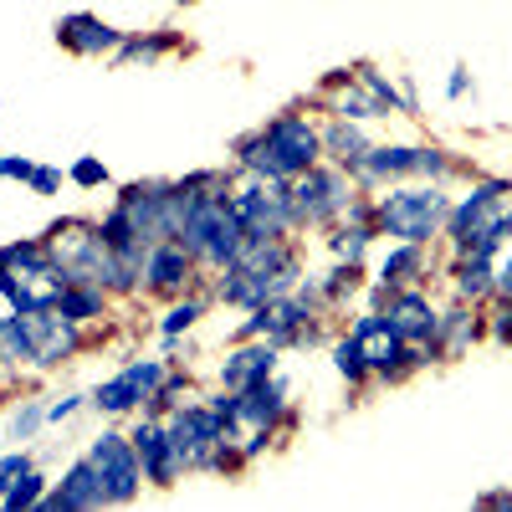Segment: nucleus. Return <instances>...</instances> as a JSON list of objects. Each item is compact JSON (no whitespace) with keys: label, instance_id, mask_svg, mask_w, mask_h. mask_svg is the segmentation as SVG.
<instances>
[{"label":"nucleus","instance_id":"bb28decb","mask_svg":"<svg viewBox=\"0 0 512 512\" xmlns=\"http://www.w3.org/2000/svg\"><path fill=\"white\" fill-rule=\"evenodd\" d=\"M195 318H200V303H185V308H175V313L164 318V338H175V333H185V328H190Z\"/></svg>","mask_w":512,"mask_h":512},{"label":"nucleus","instance_id":"20e7f679","mask_svg":"<svg viewBox=\"0 0 512 512\" xmlns=\"http://www.w3.org/2000/svg\"><path fill=\"white\" fill-rule=\"evenodd\" d=\"M88 461L98 466V477H103V492H108V502H134V492H139V477H144V461H139L134 441H123V436H103V441H93Z\"/></svg>","mask_w":512,"mask_h":512},{"label":"nucleus","instance_id":"aec40b11","mask_svg":"<svg viewBox=\"0 0 512 512\" xmlns=\"http://www.w3.org/2000/svg\"><path fill=\"white\" fill-rule=\"evenodd\" d=\"M0 349H6V359H36V349H31V333H26L21 313L0 323Z\"/></svg>","mask_w":512,"mask_h":512},{"label":"nucleus","instance_id":"f257e3e1","mask_svg":"<svg viewBox=\"0 0 512 512\" xmlns=\"http://www.w3.org/2000/svg\"><path fill=\"white\" fill-rule=\"evenodd\" d=\"M241 159L256 169V175L267 180H287V175H303V169H313L318 159V134L308 128V118H277L267 123L256 139L241 144Z\"/></svg>","mask_w":512,"mask_h":512},{"label":"nucleus","instance_id":"a878e982","mask_svg":"<svg viewBox=\"0 0 512 512\" xmlns=\"http://www.w3.org/2000/svg\"><path fill=\"white\" fill-rule=\"evenodd\" d=\"M466 338H472V318H466V313H451V318H446V354H456Z\"/></svg>","mask_w":512,"mask_h":512},{"label":"nucleus","instance_id":"39448f33","mask_svg":"<svg viewBox=\"0 0 512 512\" xmlns=\"http://www.w3.org/2000/svg\"><path fill=\"white\" fill-rule=\"evenodd\" d=\"M349 205V185L344 175H328V169H303V180L292 185V221H328Z\"/></svg>","mask_w":512,"mask_h":512},{"label":"nucleus","instance_id":"f8f14e48","mask_svg":"<svg viewBox=\"0 0 512 512\" xmlns=\"http://www.w3.org/2000/svg\"><path fill=\"white\" fill-rule=\"evenodd\" d=\"M390 328L405 338V344H425V338H436V328H441V318L431 313V303H425L420 292H400V297H390Z\"/></svg>","mask_w":512,"mask_h":512},{"label":"nucleus","instance_id":"7c9ffc66","mask_svg":"<svg viewBox=\"0 0 512 512\" xmlns=\"http://www.w3.org/2000/svg\"><path fill=\"white\" fill-rule=\"evenodd\" d=\"M492 287H497V292H502V297H512V251H507V256H502V267H497V272H492Z\"/></svg>","mask_w":512,"mask_h":512},{"label":"nucleus","instance_id":"2f4dec72","mask_svg":"<svg viewBox=\"0 0 512 512\" xmlns=\"http://www.w3.org/2000/svg\"><path fill=\"white\" fill-rule=\"evenodd\" d=\"M31 185H36L41 195H52V190L62 185V175H57V169H36V175H31Z\"/></svg>","mask_w":512,"mask_h":512},{"label":"nucleus","instance_id":"473e14b6","mask_svg":"<svg viewBox=\"0 0 512 512\" xmlns=\"http://www.w3.org/2000/svg\"><path fill=\"white\" fill-rule=\"evenodd\" d=\"M497 338H502V344H512V297H507L502 313H497Z\"/></svg>","mask_w":512,"mask_h":512},{"label":"nucleus","instance_id":"9d476101","mask_svg":"<svg viewBox=\"0 0 512 512\" xmlns=\"http://www.w3.org/2000/svg\"><path fill=\"white\" fill-rule=\"evenodd\" d=\"M364 180H384V175H441L446 159L436 149H369L359 164Z\"/></svg>","mask_w":512,"mask_h":512},{"label":"nucleus","instance_id":"393cba45","mask_svg":"<svg viewBox=\"0 0 512 512\" xmlns=\"http://www.w3.org/2000/svg\"><path fill=\"white\" fill-rule=\"evenodd\" d=\"M72 180H77L82 190H93V185H103V180H108V169H103L98 159H77V164H72Z\"/></svg>","mask_w":512,"mask_h":512},{"label":"nucleus","instance_id":"0eeeda50","mask_svg":"<svg viewBox=\"0 0 512 512\" xmlns=\"http://www.w3.org/2000/svg\"><path fill=\"white\" fill-rule=\"evenodd\" d=\"M354 344H359V354H364V364L369 369H400L405 359H415V354H405V338L390 328V318H379V313H369V318H359V328L349 333Z\"/></svg>","mask_w":512,"mask_h":512},{"label":"nucleus","instance_id":"f03ea898","mask_svg":"<svg viewBox=\"0 0 512 512\" xmlns=\"http://www.w3.org/2000/svg\"><path fill=\"white\" fill-rule=\"evenodd\" d=\"M507 185H477L456 210H451V236L461 241V251H497V241L507 236Z\"/></svg>","mask_w":512,"mask_h":512},{"label":"nucleus","instance_id":"423d86ee","mask_svg":"<svg viewBox=\"0 0 512 512\" xmlns=\"http://www.w3.org/2000/svg\"><path fill=\"white\" fill-rule=\"evenodd\" d=\"M159 379H164V364L159 359H144V364H128L118 379H108L103 390H98V405L108 415H123V410H134L139 400H149L159 390Z\"/></svg>","mask_w":512,"mask_h":512},{"label":"nucleus","instance_id":"a211bd4d","mask_svg":"<svg viewBox=\"0 0 512 512\" xmlns=\"http://www.w3.org/2000/svg\"><path fill=\"white\" fill-rule=\"evenodd\" d=\"M456 287L466 297H482L492 287V251H466V262L456 267Z\"/></svg>","mask_w":512,"mask_h":512},{"label":"nucleus","instance_id":"2eb2a0df","mask_svg":"<svg viewBox=\"0 0 512 512\" xmlns=\"http://www.w3.org/2000/svg\"><path fill=\"white\" fill-rule=\"evenodd\" d=\"M185 272H190V246L185 241H159V246L144 251V277L154 287H180Z\"/></svg>","mask_w":512,"mask_h":512},{"label":"nucleus","instance_id":"dca6fc26","mask_svg":"<svg viewBox=\"0 0 512 512\" xmlns=\"http://www.w3.org/2000/svg\"><path fill=\"white\" fill-rule=\"evenodd\" d=\"M57 36L67 41L72 52H108L113 41H118V31H113V26H103L98 16H67V21L57 26Z\"/></svg>","mask_w":512,"mask_h":512},{"label":"nucleus","instance_id":"1a4fd4ad","mask_svg":"<svg viewBox=\"0 0 512 512\" xmlns=\"http://www.w3.org/2000/svg\"><path fill=\"white\" fill-rule=\"evenodd\" d=\"M26 333H31V349H36V364H62L77 344V333H72V318H62L57 308H31L21 313Z\"/></svg>","mask_w":512,"mask_h":512},{"label":"nucleus","instance_id":"6ab92c4d","mask_svg":"<svg viewBox=\"0 0 512 512\" xmlns=\"http://www.w3.org/2000/svg\"><path fill=\"white\" fill-rule=\"evenodd\" d=\"M410 272H420V251H415V241H405L400 251H390V256H384V267H379L384 287H400V282H410Z\"/></svg>","mask_w":512,"mask_h":512},{"label":"nucleus","instance_id":"4468645a","mask_svg":"<svg viewBox=\"0 0 512 512\" xmlns=\"http://www.w3.org/2000/svg\"><path fill=\"white\" fill-rule=\"evenodd\" d=\"M272 364H277V344H272V338H267V344H256V349H236L221 364V384H226V390H246V384L267 379Z\"/></svg>","mask_w":512,"mask_h":512},{"label":"nucleus","instance_id":"f3484780","mask_svg":"<svg viewBox=\"0 0 512 512\" xmlns=\"http://www.w3.org/2000/svg\"><path fill=\"white\" fill-rule=\"evenodd\" d=\"M57 313L72 318V323L98 318V313H103V287H93V282H67V287L57 292Z\"/></svg>","mask_w":512,"mask_h":512},{"label":"nucleus","instance_id":"9b49d317","mask_svg":"<svg viewBox=\"0 0 512 512\" xmlns=\"http://www.w3.org/2000/svg\"><path fill=\"white\" fill-rule=\"evenodd\" d=\"M103 502H108V492H103V477H98L93 461H77L62 477V487L41 497V507H52V512H62V507H103Z\"/></svg>","mask_w":512,"mask_h":512},{"label":"nucleus","instance_id":"412c9836","mask_svg":"<svg viewBox=\"0 0 512 512\" xmlns=\"http://www.w3.org/2000/svg\"><path fill=\"white\" fill-rule=\"evenodd\" d=\"M328 149H333L338 159H344V164H359V159L369 154L364 134H354V128H344V123H338V128H328Z\"/></svg>","mask_w":512,"mask_h":512},{"label":"nucleus","instance_id":"cd10ccee","mask_svg":"<svg viewBox=\"0 0 512 512\" xmlns=\"http://www.w3.org/2000/svg\"><path fill=\"white\" fill-rule=\"evenodd\" d=\"M21 472H31L26 456H6V461H0V502H6V492H11V482H16Z\"/></svg>","mask_w":512,"mask_h":512},{"label":"nucleus","instance_id":"f704fd0d","mask_svg":"<svg viewBox=\"0 0 512 512\" xmlns=\"http://www.w3.org/2000/svg\"><path fill=\"white\" fill-rule=\"evenodd\" d=\"M0 359H6V349H0Z\"/></svg>","mask_w":512,"mask_h":512},{"label":"nucleus","instance_id":"6e6552de","mask_svg":"<svg viewBox=\"0 0 512 512\" xmlns=\"http://www.w3.org/2000/svg\"><path fill=\"white\" fill-rule=\"evenodd\" d=\"M236 205V221L246 236H282L292 221V195H267V190H246L231 200Z\"/></svg>","mask_w":512,"mask_h":512},{"label":"nucleus","instance_id":"4be33fe9","mask_svg":"<svg viewBox=\"0 0 512 512\" xmlns=\"http://www.w3.org/2000/svg\"><path fill=\"white\" fill-rule=\"evenodd\" d=\"M36 502H41V477H36V472H21V477L11 482V492H6V507L21 512V507H36Z\"/></svg>","mask_w":512,"mask_h":512},{"label":"nucleus","instance_id":"5701e85b","mask_svg":"<svg viewBox=\"0 0 512 512\" xmlns=\"http://www.w3.org/2000/svg\"><path fill=\"white\" fill-rule=\"evenodd\" d=\"M333 364H338V374H344V379H364V354H359V344H354V338H344V344H338L333 349Z\"/></svg>","mask_w":512,"mask_h":512},{"label":"nucleus","instance_id":"7ed1b4c3","mask_svg":"<svg viewBox=\"0 0 512 512\" xmlns=\"http://www.w3.org/2000/svg\"><path fill=\"white\" fill-rule=\"evenodd\" d=\"M446 195L441 190H395V195H384L379 200V231H390V236H400V241H425L441 221H446Z\"/></svg>","mask_w":512,"mask_h":512},{"label":"nucleus","instance_id":"c756f323","mask_svg":"<svg viewBox=\"0 0 512 512\" xmlns=\"http://www.w3.org/2000/svg\"><path fill=\"white\" fill-rule=\"evenodd\" d=\"M0 175H6V180H31L36 164L31 159H0Z\"/></svg>","mask_w":512,"mask_h":512},{"label":"nucleus","instance_id":"b1692460","mask_svg":"<svg viewBox=\"0 0 512 512\" xmlns=\"http://www.w3.org/2000/svg\"><path fill=\"white\" fill-rule=\"evenodd\" d=\"M333 246H338V256H344V262H354V267H359V256H364V246H369V231H364V226H354V231L338 236Z\"/></svg>","mask_w":512,"mask_h":512},{"label":"nucleus","instance_id":"72a5a7b5","mask_svg":"<svg viewBox=\"0 0 512 512\" xmlns=\"http://www.w3.org/2000/svg\"><path fill=\"white\" fill-rule=\"evenodd\" d=\"M72 410H77V400H57V405H52V420H67Z\"/></svg>","mask_w":512,"mask_h":512},{"label":"nucleus","instance_id":"ddd939ff","mask_svg":"<svg viewBox=\"0 0 512 512\" xmlns=\"http://www.w3.org/2000/svg\"><path fill=\"white\" fill-rule=\"evenodd\" d=\"M134 451H139L144 472H149L159 487H169V482L180 477V456H175V441H169V431H164V425H139Z\"/></svg>","mask_w":512,"mask_h":512},{"label":"nucleus","instance_id":"c85d7f7f","mask_svg":"<svg viewBox=\"0 0 512 512\" xmlns=\"http://www.w3.org/2000/svg\"><path fill=\"white\" fill-rule=\"evenodd\" d=\"M41 420H47V410H41V405H26V410H21V415L11 420V431H16V441H26V436L36 431Z\"/></svg>","mask_w":512,"mask_h":512}]
</instances>
